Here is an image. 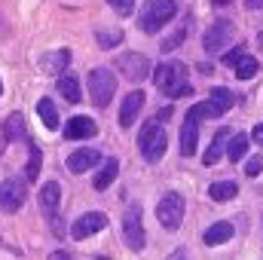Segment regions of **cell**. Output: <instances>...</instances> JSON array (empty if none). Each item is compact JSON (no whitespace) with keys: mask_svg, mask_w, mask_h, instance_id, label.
Masks as SVG:
<instances>
[{"mask_svg":"<svg viewBox=\"0 0 263 260\" xmlns=\"http://www.w3.org/2000/svg\"><path fill=\"white\" fill-rule=\"evenodd\" d=\"M153 83H156V89L165 92L168 98H184V95L193 92V86H190V80H187V65L178 62V59H168V62H162V65L156 67V70H153Z\"/></svg>","mask_w":263,"mask_h":260,"instance_id":"6da1fadb","label":"cell"},{"mask_svg":"<svg viewBox=\"0 0 263 260\" xmlns=\"http://www.w3.org/2000/svg\"><path fill=\"white\" fill-rule=\"evenodd\" d=\"M178 12V3L175 0H147L141 15H138V28L144 34H156L162 25H168Z\"/></svg>","mask_w":263,"mask_h":260,"instance_id":"7a4b0ae2","label":"cell"},{"mask_svg":"<svg viewBox=\"0 0 263 260\" xmlns=\"http://www.w3.org/2000/svg\"><path fill=\"white\" fill-rule=\"evenodd\" d=\"M165 147H168V135L162 129V123L159 120H150L141 129V135H138V150H141L144 162H159L165 156Z\"/></svg>","mask_w":263,"mask_h":260,"instance_id":"3957f363","label":"cell"},{"mask_svg":"<svg viewBox=\"0 0 263 260\" xmlns=\"http://www.w3.org/2000/svg\"><path fill=\"white\" fill-rule=\"evenodd\" d=\"M184 211H187L184 196L181 193H165L159 199V205H156V220L162 224V230L175 233V230L181 227V220H184Z\"/></svg>","mask_w":263,"mask_h":260,"instance_id":"277c9868","label":"cell"},{"mask_svg":"<svg viewBox=\"0 0 263 260\" xmlns=\"http://www.w3.org/2000/svg\"><path fill=\"white\" fill-rule=\"evenodd\" d=\"M117 92V77L110 73V67H92L89 70V95L98 107H107L110 98Z\"/></svg>","mask_w":263,"mask_h":260,"instance_id":"5b68a950","label":"cell"},{"mask_svg":"<svg viewBox=\"0 0 263 260\" xmlns=\"http://www.w3.org/2000/svg\"><path fill=\"white\" fill-rule=\"evenodd\" d=\"M144 211H141V205H129L126 208V217H123V239H126V245H129L132 251H141L144 245H147V233H144Z\"/></svg>","mask_w":263,"mask_h":260,"instance_id":"8992f818","label":"cell"},{"mask_svg":"<svg viewBox=\"0 0 263 260\" xmlns=\"http://www.w3.org/2000/svg\"><path fill=\"white\" fill-rule=\"evenodd\" d=\"M236 37V25L230 22V18H217L208 31H205V37H202V46H205V52L208 55H217L220 49H227L230 46V40Z\"/></svg>","mask_w":263,"mask_h":260,"instance_id":"52a82bcc","label":"cell"},{"mask_svg":"<svg viewBox=\"0 0 263 260\" xmlns=\"http://www.w3.org/2000/svg\"><path fill=\"white\" fill-rule=\"evenodd\" d=\"M59 199H62L59 181H46V184L40 187V211H43L46 220L52 224L55 236H65V227H62V220H59Z\"/></svg>","mask_w":263,"mask_h":260,"instance_id":"ba28073f","label":"cell"},{"mask_svg":"<svg viewBox=\"0 0 263 260\" xmlns=\"http://www.w3.org/2000/svg\"><path fill=\"white\" fill-rule=\"evenodd\" d=\"M117 67L123 70V77L132 80V83H141V80H147L153 73V65H150V59L144 52H123L117 59Z\"/></svg>","mask_w":263,"mask_h":260,"instance_id":"9c48e42d","label":"cell"},{"mask_svg":"<svg viewBox=\"0 0 263 260\" xmlns=\"http://www.w3.org/2000/svg\"><path fill=\"white\" fill-rule=\"evenodd\" d=\"M104 227H107V214H104V211H86V214H80V217L70 224V236H73L77 242H83V239L101 233Z\"/></svg>","mask_w":263,"mask_h":260,"instance_id":"30bf717a","label":"cell"},{"mask_svg":"<svg viewBox=\"0 0 263 260\" xmlns=\"http://www.w3.org/2000/svg\"><path fill=\"white\" fill-rule=\"evenodd\" d=\"M25 184L22 181H15V178H9V181H3L0 184V211H6V214H15L22 205H25Z\"/></svg>","mask_w":263,"mask_h":260,"instance_id":"8fae6325","label":"cell"},{"mask_svg":"<svg viewBox=\"0 0 263 260\" xmlns=\"http://www.w3.org/2000/svg\"><path fill=\"white\" fill-rule=\"evenodd\" d=\"M22 138H28V126H25V114H9L6 120H3V126H0V150L9 144V141H22Z\"/></svg>","mask_w":263,"mask_h":260,"instance_id":"7c38bea8","label":"cell"},{"mask_svg":"<svg viewBox=\"0 0 263 260\" xmlns=\"http://www.w3.org/2000/svg\"><path fill=\"white\" fill-rule=\"evenodd\" d=\"M98 162H101V153H98L95 147H80V150H73V153L67 156V169H70L73 175L89 172V169H95Z\"/></svg>","mask_w":263,"mask_h":260,"instance_id":"4fadbf2b","label":"cell"},{"mask_svg":"<svg viewBox=\"0 0 263 260\" xmlns=\"http://www.w3.org/2000/svg\"><path fill=\"white\" fill-rule=\"evenodd\" d=\"M98 132V126H95V120H89V117H70L65 126V138L67 141H86V138H92Z\"/></svg>","mask_w":263,"mask_h":260,"instance_id":"5bb4252c","label":"cell"},{"mask_svg":"<svg viewBox=\"0 0 263 260\" xmlns=\"http://www.w3.org/2000/svg\"><path fill=\"white\" fill-rule=\"evenodd\" d=\"M141 107H144V92H129L123 98V107H120V126L123 129H132V123L141 114Z\"/></svg>","mask_w":263,"mask_h":260,"instance_id":"9a60e30c","label":"cell"},{"mask_svg":"<svg viewBox=\"0 0 263 260\" xmlns=\"http://www.w3.org/2000/svg\"><path fill=\"white\" fill-rule=\"evenodd\" d=\"M199 144V120L187 117L184 126H181V156H193Z\"/></svg>","mask_w":263,"mask_h":260,"instance_id":"2e32d148","label":"cell"},{"mask_svg":"<svg viewBox=\"0 0 263 260\" xmlns=\"http://www.w3.org/2000/svg\"><path fill=\"white\" fill-rule=\"evenodd\" d=\"M233 233H236V227L233 224H227V220H217V224H211L208 230H205V245H223V242H230L233 239Z\"/></svg>","mask_w":263,"mask_h":260,"instance_id":"e0dca14e","label":"cell"},{"mask_svg":"<svg viewBox=\"0 0 263 260\" xmlns=\"http://www.w3.org/2000/svg\"><path fill=\"white\" fill-rule=\"evenodd\" d=\"M67 65H70V49H55V52H49V55L40 59L43 73H65Z\"/></svg>","mask_w":263,"mask_h":260,"instance_id":"ac0fdd59","label":"cell"},{"mask_svg":"<svg viewBox=\"0 0 263 260\" xmlns=\"http://www.w3.org/2000/svg\"><path fill=\"white\" fill-rule=\"evenodd\" d=\"M227 144H230V132H227V129H220L217 135H214V138H211V147L205 150L202 162H205V165H214V162H217V159H220V156L227 153Z\"/></svg>","mask_w":263,"mask_h":260,"instance_id":"d6986e66","label":"cell"},{"mask_svg":"<svg viewBox=\"0 0 263 260\" xmlns=\"http://www.w3.org/2000/svg\"><path fill=\"white\" fill-rule=\"evenodd\" d=\"M117 175H120V159H104L98 175H95V190H107Z\"/></svg>","mask_w":263,"mask_h":260,"instance_id":"ffe728a7","label":"cell"},{"mask_svg":"<svg viewBox=\"0 0 263 260\" xmlns=\"http://www.w3.org/2000/svg\"><path fill=\"white\" fill-rule=\"evenodd\" d=\"M37 117L43 120V126H46L49 132L59 129V110H55L52 98H40V101H37Z\"/></svg>","mask_w":263,"mask_h":260,"instance_id":"44dd1931","label":"cell"},{"mask_svg":"<svg viewBox=\"0 0 263 260\" xmlns=\"http://www.w3.org/2000/svg\"><path fill=\"white\" fill-rule=\"evenodd\" d=\"M59 95H62L65 101H70V104L83 101V98H80V83H77V77H73V73L59 77Z\"/></svg>","mask_w":263,"mask_h":260,"instance_id":"7402d4cb","label":"cell"},{"mask_svg":"<svg viewBox=\"0 0 263 260\" xmlns=\"http://www.w3.org/2000/svg\"><path fill=\"white\" fill-rule=\"evenodd\" d=\"M208 101H211V104H214L220 114H227V110L236 104V95H233L230 89H223V86H214V89L208 92Z\"/></svg>","mask_w":263,"mask_h":260,"instance_id":"603a6c76","label":"cell"},{"mask_svg":"<svg viewBox=\"0 0 263 260\" xmlns=\"http://www.w3.org/2000/svg\"><path fill=\"white\" fill-rule=\"evenodd\" d=\"M208 196H211L214 202H230V199L239 196V187H236L233 181H217V184L208 187Z\"/></svg>","mask_w":263,"mask_h":260,"instance_id":"cb8c5ba5","label":"cell"},{"mask_svg":"<svg viewBox=\"0 0 263 260\" xmlns=\"http://www.w3.org/2000/svg\"><path fill=\"white\" fill-rule=\"evenodd\" d=\"M95 40H98L101 49H114V46L123 43V28H98L95 31Z\"/></svg>","mask_w":263,"mask_h":260,"instance_id":"d4e9b609","label":"cell"},{"mask_svg":"<svg viewBox=\"0 0 263 260\" xmlns=\"http://www.w3.org/2000/svg\"><path fill=\"white\" fill-rule=\"evenodd\" d=\"M248 135H233L230 138V144H227V156H230V162H239L245 153H248Z\"/></svg>","mask_w":263,"mask_h":260,"instance_id":"484cf974","label":"cell"},{"mask_svg":"<svg viewBox=\"0 0 263 260\" xmlns=\"http://www.w3.org/2000/svg\"><path fill=\"white\" fill-rule=\"evenodd\" d=\"M257 73H260V62L245 52V55L239 59V65H236V77H239V80H254Z\"/></svg>","mask_w":263,"mask_h":260,"instance_id":"4316f807","label":"cell"},{"mask_svg":"<svg viewBox=\"0 0 263 260\" xmlns=\"http://www.w3.org/2000/svg\"><path fill=\"white\" fill-rule=\"evenodd\" d=\"M187 117H193V120H214V117H220V110L211 101H202V104H193L187 110Z\"/></svg>","mask_w":263,"mask_h":260,"instance_id":"83f0119b","label":"cell"},{"mask_svg":"<svg viewBox=\"0 0 263 260\" xmlns=\"http://www.w3.org/2000/svg\"><path fill=\"white\" fill-rule=\"evenodd\" d=\"M40 159H43L40 147L31 144V159H28V165H25V181H37V178H40Z\"/></svg>","mask_w":263,"mask_h":260,"instance_id":"f1b7e54d","label":"cell"},{"mask_svg":"<svg viewBox=\"0 0 263 260\" xmlns=\"http://www.w3.org/2000/svg\"><path fill=\"white\" fill-rule=\"evenodd\" d=\"M184 37H187V28H178V31H175V34L162 43V52H165V55H168V52H175V49L184 43Z\"/></svg>","mask_w":263,"mask_h":260,"instance_id":"f546056e","label":"cell"},{"mask_svg":"<svg viewBox=\"0 0 263 260\" xmlns=\"http://www.w3.org/2000/svg\"><path fill=\"white\" fill-rule=\"evenodd\" d=\"M245 175H248V178H260L263 175V156H251V159H248Z\"/></svg>","mask_w":263,"mask_h":260,"instance_id":"4dcf8cb0","label":"cell"},{"mask_svg":"<svg viewBox=\"0 0 263 260\" xmlns=\"http://www.w3.org/2000/svg\"><path fill=\"white\" fill-rule=\"evenodd\" d=\"M107 3H110V9L120 12V15H132V9H135V0H107Z\"/></svg>","mask_w":263,"mask_h":260,"instance_id":"1f68e13d","label":"cell"},{"mask_svg":"<svg viewBox=\"0 0 263 260\" xmlns=\"http://www.w3.org/2000/svg\"><path fill=\"white\" fill-rule=\"evenodd\" d=\"M242 55H245V46H236V49H230V52L223 55V65H227V67H236Z\"/></svg>","mask_w":263,"mask_h":260,"instance_id":"d6a6232c","label":"cell"},{"mask_svg":"<svg viewBox=\"0 0 263 260\" xmlns=\"http://www.w3.org/2000/svg\"><path fill=\"white\" fill-rule=\"evenodd\" d=\"M251 138H254V144H260V147H263V123H260V126H254Z\"/></svg>","mask_w":263,"mask_h":260,"instance_id":"836d02e7","label":"cell"},{"mask_svg":"<svg viewBox=\"0 0 263 260\" xmlns=\"http://www.w3.org/2000/svg\"><path fill=\"white\" fill-rule=\"evenodd\" d=\"M6 37H9V25H6V18L0 15V43H3Z\"/></svg>","mask_w":263,"mask_h":260,"instance_id":"e575fe53","label":"cell"},{"mask_svg":"<svg viewBox=\"0 0 263 260\" xmlns=\"http://www.w3.org/2000/svg\"><path fill=\"white\" fill-rule=\"evenodd\" d=\"M248 9H263V0H245Z\"/></svg>","mask_w":263,"mask_h":260,"instance_id":"d590c367","label":"cell"},{"mask_svg":"<svg viewBox=\"0 0 263 260\" xmlns=\"http://www.w3.org/2000/svg\"><path fill=\"white\" fill-rule=\"evenodd\" d=\"M214 6H227V3H233V0H211Z\"/></svg>","mask_w":263,"mask_h":260,"instance_id":"8d00e7d4","label":"cell"},{"mask_svg":"<svg viewBox=\"0 0 263 260\" xmlns=\"http://www.w3.org/2000/svg\"><path fill=\"white\" fill-rule=\"evenodd\" d=\"M0 95H3V83H0Z\"/></svg>","mask_w":263,"mask_h":260,"instance_id":"74e56055","label":"cell"}]
</instances>
